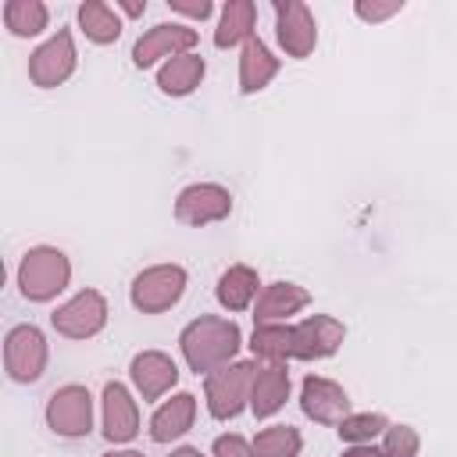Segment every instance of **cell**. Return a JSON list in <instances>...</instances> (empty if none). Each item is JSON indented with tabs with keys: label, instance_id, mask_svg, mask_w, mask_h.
<instances>
[{
	"label": "cell",
	"instance_id": "cell-1",
	"mask_svg": "<svg viewBox=\"0 0 457 457\" xmlns=\"http://www.w3.org/2000/svg\"><path fill=\"white\" fill-rule=\"evenodd\" d=\"M239 350V328L221 318H200L182 332V353L193 371H211Z\"/></svg>",
	"mask_w": 457,
	"mask_h": 457
},
{
	"label": "cell",
	"instance_id": "cell-2",
	"mask_svg": "<svg viewBox=\"0 0 457 457\" xmlns=\"http://www.w3.org/2000/svg\"><path fill=\"white\" fill-rule=\"evenodd\" d=\"M18 282H21V293L29 300H50L68 282V261H64V253L61 250H50V246L29 250L25 261H21Z\"/></svg>",
	"mask_w": 457,
	"mask_h": 457
},
{
	"label": "cell",
	"instance_id": "cell-3",
	"mask_svg": "<svg viewBox=\"0 0 457 457\" xmlns=\"http://www.w3.org/2000/svg\"><path fill=\"white\" fill-rule=\"evenodd\" d=\"M253 364H232L207 375V407L214 418H236L246 400V386L253 382Z\"/></svg>",
	"mask_w": 457,
	"mask_h": 457
},
{
	"label": "cell",
	"instance_id": "cell-4",
	"mask_svg": "<svg viewBox=\"0 0 457 457\" xmlns=\"http://www.w3.org/2000/svg\"><path fill=\"white\" fill-rule=\"evenodd\" d=\"M186 289V271L182 268H150L132 282V303L146 314H157L171 307Z\"/></svg>",
	"mask_w": 457,
	"mask_h": 457
},
{
	"label": "cell",
	"instance_id": "cell-5",
	"mask_svg": "<svg viewBox=\"0 0 457 457\" xmlns=\"http://www.w3.org/2000/svg\"><path fill=\"white\" fill-rule=\"evenodd\" d=\"M4 361H7L11 378H18V382H32V378H39L43 361H46V346H43L39 328H32V325H18V328L7 336Z\"/></svg>",
	"mask_w": 457,
	"mask_h": 457
},
{
	"label": "cell",
	"instance_id": "cell-6",
	"mask_svg": "<svg viewBox=\"0 0 457 457\" xmlns=\"http://www.w3.org/2000/svg\"><path fill=\"white\" fill-rule=\"evenodd\" d=\"M104 318H107L104 296L93 293V289H86L71 303H64L61 311H54V328L64 332V336H71V339H86V336H93L104 325Z\"/></svg>",
	"mask_w": 457,
	"mask_h": 457
},
{
	"label": "cell",
	"instance_id": "cell-7",
	"mask_svg": "<svg viewBox=\"0 0 457 457\" xmlns=\"http://www.w3.org/2000/svg\"><path fill=\"white\" fill-rule=\"evenodd\" d=\"M232 211V196L221 186H189L175 204V218L186 225H207Z\"/></svg>",
	"mask_w": 457,
	"mask_h": 457
},
{
	"label": "cell",
	"instance_id": "cell-8",
	"mask_svg": "<svg viewBox=\"0 0 457 457\" xmlns=\"http://www.w3.org/2000/svg\"><path fill=\"white\" fill-rule=\"evenodd\" d=\"M46 421L61 436H82L89 432V393L82 386H64L50 396Z\"/></svg>",
	"mask_w": 457,
	"mask_h": 457
},
{
	"label": "cell",
	"instance_id": "cell-9",
	"mask_svg": "<svg viewBox=\"0 0 457 457\" xmlns=\"http://www.w3.org/2000/svg\"><path fill=\"white\" fill-rule=\"evenodd\" d=\"M75 68V50H71V36L61 29L46 46H39L29 61V75L36 86H57L71 75Z\"/></svg>",
	"mask_w": 457,
	"mask_h": 457
},
{
	"label": "cell",
	"instance_id": "cell-10",
	"mask_svg": "<svg viewBox=\"0 0 457 457\" xmlns=\"http://www.w3.org/2000/svg\"><path fill=\"white\" fill-rule=\"evenodd\" d=\"M339 343H343V325L325 314H314L293 328V357H328Z\"/></svg>",
	"mask_w": 457,
	"mask_h": 457
},
{
	"label": "cell",
	"instance_id": "cell-11",
	"mask_svg": "<svg viewBox=\"0 0 457 457\" xmlns=\"http://www.w3.org/2000/svg\"><path fill=\"white\" fill-rule=\"evenodd\" d=\"M303 411L314 418V421H343L346 418V411H350V400H346V393L336 386V382H328V378H307L303 382Z\"/></svg>",
	"mask_w": 457,
	"mask_h": 457
},
{
	"label": "cell",
	"instance_id": "cell-12",
	"mask_svg": "<svg viewBox=\"0 0 457 457\" xmlns=\"http://www.w3.org/2000/svg\"><path fill=\"white\" fill-rule=\"evenodd\" d=\"M278 14V39L293 57H307L314 50V18L303 4H275Z\"/></svg>",
	"mask_w": 457,
	"mask_h": 457
},
{
	"label": "cell",
	"instance_id": "cell-13",
	"mask_svg": "<svg viewBox=\"0 0 457 457\" xmlns=\"http://www.w3.org/2000/svg\"><path fill=\"white\" fill-rule=\"evenodd\" d=\"M193 43H196V32H193V29H186V25H157V29H150V32L136 43L132 61H136L139 68H146V64H154L161 54H175V50H186V46H193Z\"/></svg>",
	"mask_w": 457,
	"mask_h": 457
},
{
	"label": "cell",
	"instance_id": "cell-14",
	"mask_svg": "<svg viewBox=\"0 0 457 457\" xmlns=\"http://www.w3.org/2000/svg\"><path fill=\"white\" fill-rule=\"evenodd\" d=\"M136 425H139L136 421V403L129 400L125 386L107 382V389H104V432H107V439L125 443V439L136 436Z\"/></svg>",
	"mask_w": 457,
	"mask_h": 457
},
{
	"label": "cell",
	"instance_id": "cell-15",
	"mask_svg": "<svg viewBox=\"0 0 457 457\" xmlns=\"http://www.w3.org/2000/svg\"><path fill=\"white\" fill-rule=\"evenodd\" d=\"M289 393V375L282 364H271V368H257L253 371V396H250V407L257 418H268L282 407Z\"/></svg>",
	"mask_w": 457,
	"mask_h": 457
},
{
	"label": "cell",
	"instance_id": "cell-16",
	"mask_svg": "<svg viewBox=\"0 0 457 457\" xmlns=\"http://www.w3.org/2000/svg\"><path fill=\"white\" fill-rule=\"evenodd\" d=\"M132 378H136V386H139V393L146 400H157L179 378V368L164 353H139L132 361Z\"/></svg>",
	"mask_w": 457,
	"mask_h": 457
},
{
	"label": "cell",
	"instance_id": "cell-17",
	"mask_svg": "<svg viewBox=\"0 0 457 457\" xmlns=\"http://www.w3.org/2000/svg\"><path fill=\"white\" fill-rule=\"evenodd\" d=\"M307 303V293L300 289V286H293V282H275V286H268L264 289V296L257 300V325H268L271 318H282V314H293V311H300Z\"/></svg>",
	"mask_w": 457,
	"mask_h": 457
},
{
	"label": "cell",
	"instance_id": "cell-18",
	"mask_svg": "<svg viewBox=\"0 0 457 457\" xmlns=\"http://www.w3.org/2000/svg\"><path fill=\"white\" fill-rule=\"evenodd\" d=\"M189 421H193V396H189V393H179L171 403H164V407L154 414L150 436H154L157 443H168V439L182 436V432L189 428Z\"/></svg>",
	"mask_w": 457,
	"mask_h": 457
},
{
	"label": "cell",
	"instance_id": "cell-19",
	"mask_svg": "<svg viewBox=\"0 0 457 457\" xmlns=\"http://www.w3.org/2000/svg\"><path fill=\"white\" fill-rule=\"evenodd\" d=\"M275 68H278V61L268 54V46L261 43V39H246V46H243V68H239V82H243V93H253V89H261L271 75H275Z\"/></svg>",
	"mask_w": 457,
	"mask_h": 457
},
{
	"label": "cell",
	"instance_id": "cell-20",
	"mask_svg": "<svg viewBox=\"0 0 457 457\" xmlns=\"http://www.w3.org/2000/svg\"><path fill=\"white\" fill-rule=\"evenodd\" d=\"M253 293H257V275H253L250 268H243V264L228 268V271L221 275V282H218V300H221L228 311H243V307L253 300Z\"/></svg>",
	"mask_w": 457,
	"mask_h": 457
},
{
	"label": "cell",
	"instance_id": "cell-21",
	"mask_svg": "<svg viewBox=\"0 0 457 457\" xmlns=\"http://www.w3.org/2000/svg\"><path fill=\"white\" fill-rule=\"evenodd\" d=\"M79 21H82V29H86V36H89L93 43H111V39H118V32H121V21H118L114 11H111L107 4H100V0L82 4V7H79Z\"/></svg>",
	"mask_w": 457,
	"mask_h": 457
},
{
	"label": "cell",
	"instance_id": "cell-22",
	"mask_svg": "<svg viewBox=\"0 0 457 457\" xmlns=\"http://www.w3.org/2000/svg\"><path fill=\"white\" fill-rule=\"evenodd\" d=\"M250 29H253V4L250 0H232L221 14V29L214 32V43L232 46L239 39H250Z\"/></svg>",
	"mask_w": 457,
	"mask_h": 457
},
{
	"label": "cell",
	"instance_id": "cell-23",
	"mask_svg": "<svg viewBox=\"0 0 457 457\" xmlns=\"http://www.w3.org/2000/svg\"><path fill=\"white\" fill-rule=\"evenodd\" d=\"M200 75H204V61H200V57H193V54L171 57V64L161 68V89L182 96V93H189V89L200 82Z\"/></svg>",
	"mask_w": 457,
	"mask_h": 457
},
{
	"label": "cell",
	"instance_id": "cell-24",
	"mask_svg": "<svg viewBox=\"0 0 457 457\" xmlns=\"http://www.w3.org/2000/svg\"><path fill=\"white\" fill-rule=\"evenodd\" d=\"M4 21L14 36H36L46 25V7L36 0H11L4 7Z\"/></svg>",
	"mask_w": 457,
	"mask_h": 457
},
{
	"label": "cell",
	"instance_id": "cell-25",
	"mask_svg": "<svg viewBox=\"0 0 457 457\" xmlns=\"http://www.w3.org/2000/svg\"><path fill=\"white\" fill-rule=\"evenodd\" d=\"M250 346H253L257 357H268V361L293 357V328H286V325H257Z\"/></svg>",
	"mask_w": 457,
	"mask_h": 457
},
{
	"label": "cell",
	"instance_id": "cell-26",
	"mask_svg": "<svg viewBox=\"0 0 457 457\" xmlns=\"http://www.w3.org/2000/svg\"><path fill=\"white\" fill-rule=\"evenodd\" d=\"M296 450H300V432L289 428V425L264 428L253 439V457H293Z\"/></svg>",
	"mask_w": 457,
	"mask_h": 457
},
{
	"label": "cell",
	"instance_id": "cell-27",
	"mask_svg": "<svg viewBox=\"0 0 457 457\" xmlns=\"http://www.w3.org/2000/svg\"><path fill=\"white\" fill-rule=\"evenodd\" d=\"M386 428V418L382 414H353V418H343L339 421V436L350 439V443H364L371 436H378Z\"/></svg>",
	"mask_w": 457,
	"mask_h": 457
},
{
	"label": "cell",
	"instance_id": "cell-28",
	"mask_svg": "<svg viewBox=\"0 0 457 457\" xmlns=\"http://www.w3.org/2000/svg\"><path fill=\"white\" fill-rule=\"evenodd\" d=\"M414 450H418V436L411 432V428H389V436H386V446H382V457H414Z\"/></svg>",
	"mask_w": 457,
	"mask_h": 457
},
{
	"label": "cell",
	"instance_id": "cell-29",
	"mask_svg": "<svg viewBox=\"0 0 457 457\" xmlns=\"http://www.w3.org/2000/svg\"><path fill=\"white\" fill-rule=\"evenodd\" d=\"M214 457H253V450L239 436H221L214 443Z\"/></svg>",
	"mask_w": 457,
	"mask_h": 457
},
{
	"label": "cell",
	"instance_id": "cell-30",
	"mask_svg": "<svg viewBox=\"0 0 457 457\" xmlns=\"http://www.w3.org/2000/svg\"><path fill=\"white\" fill-rule=\"evenodd\" d=\"M393 11H400V4H386V7H378V4H357V14L368 18V21H378V18L393 14Z\"/></svg>",
	"mask_w": 457,
	"mask_h": 457
},
{
	"label": "cell",
	"instance_id": "cell-31",
	"mask_svg": "<svg viewBox=\"0 0 457 457\" xmlns=\"http://www.w3.org/2000/svg\"><path fill=\"white\" fill-rule=\"evenodd\" d=\"M168 4H171V11L193 14V18H207V14H211V4H207V0H200V4H182V0H168Z\"/></svg>",
	"mask_w": 457,
	"mask_h": 457
},
{
	"label": "cell",
	"instance_id": "cell-32",
	"mask_svg": "<svg viewBox=\"0 0 457 457\" xmlns=\"http://www.w3.org/2000/svg\"><path fill=\"white\" fill-rule=\"evenodd\" d=\"M343 457H382V450H371V446H353V450H346Z\"/></svg>",
	"mask_w": 457,
	"mask_h": 457
},
{
	"label": "cell",
	"instance_id": "cell-33",
	"mask_svg": "<svg viewBox=\"0 0 457 457\" xmlns=\"http://www.w3.org/2000/svg\"><path fill=\"white\" fill-rule=\"evenodd\" d=\"M171 457H200V453H196V450H193V446H182V450H175V453H171Z\"/></svg>",
	"mask_w": 457,
	"mask_h": 457
},
{
	"label": "cell",
	"instance_id": "cell-34",
	"mask_svg": "<svg viewBox=\"0 0 457 457\" xmlns=\"http://www.w3.org/2000/svg\"><path fill=\"white\" fill-rule=\"evenodd\" d=\"M146 4H125V14H143Z\"/></svg>",
	"mask_w": 457,
	"mask_h": 457
},
{
	"label": "cell",
	"instance_id": "cell-35",
	"mask_svg": "<svg viewBox=\"0 0 457 457\" xmlns=\"http://www.w3.org/2000/svg\"><path fill=\"white\" fill-rule=\"evenodd\" d=\"M107 457H143V453H132V450H129V453H107Z\"/></svg>",
	"mask_w": 457,
	"mask_h": 457
}]
</instances>
